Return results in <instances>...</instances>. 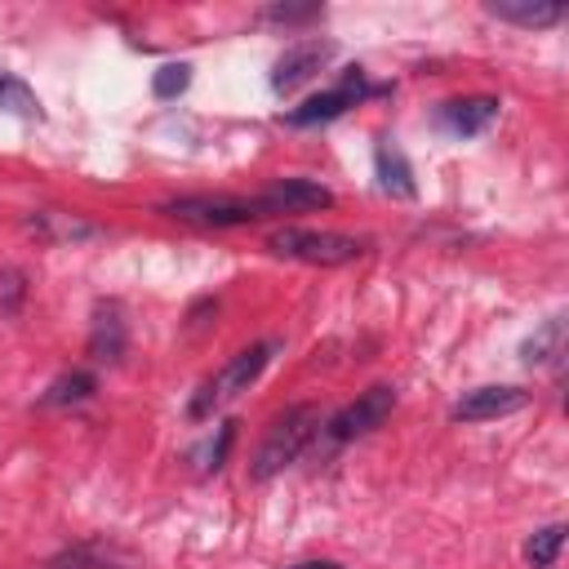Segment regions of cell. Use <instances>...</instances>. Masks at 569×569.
Instances as JSON below:
<instances>
[{"instance_id": "6da1fadb", "label": "cell", "mask_w": 569, "mask_h": 569, "mask_svg": "<svg viewBox=\"0 0 569 569\" xmlns=\"http://www.w3.org/2000/svg\"><path fill=\"white\" fill-rule=\"evenodd\" d=\"M316 431H320V409H316V405H293V409H284V413L267 427V436H262V445H258V453H253V462H249V476H253V480L280 476L289 462H298V453L311 445Z\"/></svg>"}, {"instance_id": "7a4b0ae2", "label": "cell", "mask_w": 569, "mask_h": 569, "mask_svg": "<svg viewBox=\"0 0 569 569\" xmlns=\"http://www.w3.org/2000/svg\"><path fill=\"white\" fill-rule=\"evenodd\" d=\"M267 249L276 258H298L311 267H342L356 262L360 253H369L365 236H338V231H302V227H284L267 236Z\"/></svg>"}, {"instance_id": "3957f363", "label": "cell", "mask_w": 569, "mask_h": 569, "mask_svg": "<svg viewBox=\"0 0 569 569\" xmlns=\"http://www.w3.org/2000/svg\"><path fill=\"white\" fill-rule=\"evenodd\" d=\"M280 342L276 338H267V342H253V347H244V351H236L200 391H196V400H191V418H204V413H213L218 405H227L231 396H240V391H249V382L267 369V360H271V351H276Z\"/></svg>"}, {"instance_id": "277c9868", "label": "cell", "mask_w": 569, "mask_h": 569, "mask_svg": "<svg viewBox=\"0 0 569 569\" xmlns=\"http://www.w3.org/2000/svg\"><path fill=\"white\" fill-rule=\"evenodd\" d=\"M160 213L182 218V222H204V227H240V222H258V204L253 200H236V196H182L160 204Z\"/></svg>"}, {"instance_id": "5b68a950", "label": "cell", "mask_w": 569, "mask_h": 569, "mask_svg": "<svg viewBox=\"0 0 569 569\" xmlns=\"http://www.w3.org/2000/svg\"><path fill=\"white\" fill-rule=\"evenodd\" d=\"M369 93H382V89H378V84H369L360 67H347V71H342V80H338L329 93L307 98V102H302V107H293L284 120H289V124H320V120L342 116L347 107H356V102H360V98H369Z\"/></svg>"}, {"instance_id": "8992f818", "label": "cell", "mask_w": 569, "mask_h": 569, "mask_svg": "<svg viewBox=\"0 0 569 569\" xmlns=\"http://www.w3.org/2000/svg\"><path fill=\"white\" fill-rule=\"evenodd\" d=\"M391 409H396V391H391L387 382H378V387L360 391L347 409H338V413L329 418V440H356V436L382 427Z\"/></svg>"}, {"instance_id": "52a82bcc", "label": "cell", "mask_w": 569, "mask_h": 569, "mask_svg": "<svg viewBox=\"0 0 569 569\" xmlns=\"http://www.w3.org/2000/svg\"><path fill=\"white\" fill-rule=\"evenodd\" d=\"M253 204L262 218H280V213H302V209H329L333 191L320 182H307V178H284V182L267 187L262 196H253Z\"/></svg>"}, {"instance_id": "ba28073f", "label": "cell", "mask_w": 569, "mask_h": 569, "mask_svg": "<svg viewBox=\"0 0 569 569\" xmlns=\"http://www.w3.org/2000/svg\"><path fill=\"white\" fill-rule=\"evenodd\" d=\"M529 405V391L525 387H476L467 391L449 413L458 422H493V418H507V413H520Z\"/></svg>"}, {"instance_id": "9c48e42d", "label": "cell", "mask_w": 569, "mask_h": 569, "mask_svg": "<svg viewBox=\"0 0 569 569\" xmlns=\"http://www.w3.org/2000/svg\"><path fill=\"white\" fill-rule=\"evenodd\" d=\"M333 58V44L329 40H302V44H293V49H284L280 58H276V71H271V89L276 93H289V89H298L302 80H311L325 62Z\"/></svg>"}, {"instance_id": "30bf717a", "label": "cell", "mask_w": 569, "mask_h": 569, "mask_svg": "<svg viewBox=\"0 0 569 569\" xmlns=\"http://www.w3.org/2000/svg\"><path fill=\"white\" fill-rule=\"evenodd\" d=\"M498 120V98L489 93H476V98H453V102H440L436 107V124L453 138H476L485 133L489 124Z\"/></svg>"}, {"instance_id": "8fae6325", "label": "cell", "mask_w": 569, "mask_h": 569, "mask_svg": "<svg viewBox=\"0 0 569 569\" xmlns=\"http://www.w3.org/2000/svg\"><path fill=\"white\" fill-rule=\"evenodd\" d=\"M89 356L98 365H116L124 356V320L116 302H102L93 316V333H89Z\"/></svg>"}, {"instance_id": "7c38bea8", "label": "cell", "mask_w": 569, "mask_h": 569, "mask_svg": "<svg viewBox=\"0 0 569 569\" xmlns=\"http://www.w3.org/2000/svg\"><path fill=\"white\" fill-rule=\"evenodd\" d=\"M485 9H489L493 18L516 22V27H529V31H538V27H556V22L565 18V9L551 4V0H489Z\"/></svg>"}, {"instance_id": "4fadbf2b", "label": "cell", "mask_w": 569, "mask_h": 569, "mask_svg": "<svg viewBox=\"0 0 569 569\" xmlns=\"http://www.w3.org/2000/svg\"><path fill=\"white\" fill-rule=\"evenodd\" d=\"M373 169H378V187L387 191V196H400V200H413V169H409V160L391 147V142H382L378 151H373Z\"/></svg>"}, {"instance_id": "5bb4252c", "label": "cell", "mask_w": 569, "mask_h": 569, "mask_svg": "<svg viewBox=\"0 0 569 569\" xmlns=\"http://www.w3.org/2000/svg\"><path fill=\"white\" fill-rule=\"evenodd\" d=\"M93 391H98V378L84 373V369H71V373H62V378L49 382V391L40 396V405H49V409H58V405H80V400H89Z\"/></svg>"}, {"instance_id": "9a60e30c", "label": "cell", "mask_w": 569, "mask_h": 569, "mask_svg": "<svg viewBox=\"0 0 569 569\" xmlns=\"http://www.w3.org/2000/svg\"><path fill=\"white\" fill-rule=\"evenodd\" d=\"M560 547H565V525H542V529L529 533V542H525V560L538 565V569H547V565H556Z\"/></svg>"}, {"instance_id": "2e32d148", "label": "cell", "mask_w": 569, "mask_h": 569, "mask_svg": "<svg viewBox=\"0 0 569 569\" xmlns=\"http://www.w3.org/2000/svg\"><path fill=\"white\" fill-rule=\"evenodd\" d=\"M560 347H565V320H547L520 351H525V365H547L551 356H560Z\"/></svg>"}, {"instance_id": "e0dca14e", "label": "cell", "mask_w": 569, "mask_h": 569, "mask_svg": "<svg viewBox=\"0 0 569 569\" xmlns=\"http://www.w3.org/2000/svg\"><path fill=\"white\" fill-rule=\"evenodd\" d=\"M0 111H13V116H40V98H36L18 76H4V71H0Z\"/></svg>"}, {"instance_id": "ac0fdd59", "label": "cell", "mask_w": 569, "mask_h": 569, "mask_svg": "<svg viewBox=\"0 0 569 569\" xmlns=\"http://www.w3.org/2000/svg\"><path fill=\"white\" fill-rule=\"evenodd\" d=\"M187 84H191V62H164L151 80V93L164 102V98H178Z\"/></svg>"}, {"instance_id": "d6986e66", "label": "cell", "mask_w": 569, "mask_h": 569, "mask_svg": "<svg viewBox=\"0 0 569 569\" xmlns=\"http://www.w3.org/2000/svg\"><path fill=\"white\" fill-rule=\"evenodd\" d=\"M262 18H267V22H284V27H293V22H311V18H320V4H271Z\"/></svg>"}, {"instance_id": "ffe728a7", "label": "cell", "mask_w": 569, "mask_h": 569, "mask_svg": "<svg viewBox=\"0 0 569 569\" xmlns=\"http://www.w3.org/2000/svg\"><path fill=\"white\" fill-rule=\"evenodd\" d=\"M22 293H27V284H22V276H18V271H0V316H9V311H18V302H22Z\"/></svg>"}, {"instance_id": "44dd1931", "label": "cell", "mask_w": 569, "mask_h": 569, "mask_svg": "<svg viewBox=\"0 0 569 569\" xmlns=\"http://www.w3.org/2000/svg\"><path fill=\"white\" fill-rule=\"evenodd\" d=\"M231 440H236V422H222V427H218V440L204 449V471H218V467H222V458H227Z\"/></svg>"}, {"instance_id": "7402d4cb", "label": "cell", "mask_w": 569, "mask_h": 569, "mask_svg": "<svg viewBox=\"0 0 569 569\" xmlns=\"http://www.w3.org/2000/svg\"><path fill=\"white\" fill-rule=\"evenodd\" d=\"M284 569H347L338 560H298V565H284Z\"/></svg>"}]
</instances>
